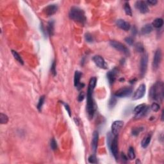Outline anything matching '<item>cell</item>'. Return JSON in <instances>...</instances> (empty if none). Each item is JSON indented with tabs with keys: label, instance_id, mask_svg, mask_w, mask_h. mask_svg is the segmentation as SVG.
<instances>
[{
	"label": "cell",
	"instance_id": "2",
	"mask_svg": "<svg viewBox=\"0 0 164 164\" xmlns=\"http://www.w3.org/2000/svg\"><path fill=\"white\" fill-rule=\"evenodd\" d=\"M150 98L153 101H163L164 96V86L162 82H157L151 87L149 92Z\"/></svg>",
	"mask_w": 164,
	"mask_h": 164
},
{
	"label": "cell",
	"instance_id": "27",
	"mask_svg": "<svg viewBox=\"0 0 164 164\" xmlns=\"http://www.w3.org/2000/svg\"><path fill=\"white\" fill-rule=\"evenodd\" d=\"M8 122V116L5 114L1 113L0 114V123L1 124H7Z\"/></svg>",
	"mask_w": 164,
	"mask_h": 164
},
{
	"label": "cell",
	"instance_id": "6",
	"mask_svg": "<svg viewBox=\"0 0 164 164\" xmlns=\"http://www.w3.org/2000/svg\"><path fill=\"white\" fill-rule=\"evenodd\" d=\"M132 92H133V89L131 87H124L120 89L117 90V91L114 94V96L117 98H126V97H128L131 95Z\"/></svg>",
	"mask_w": 164,
	"mask_h": 164
},
{
	"label": "cell",
	"instance_id": "32",
	"mask_svg": "<svg viewBox=\"0 0 164 164\" xmlns=\"http://www.w3.org/2000/svg\"><path fill=\"white\" fill-rule=\"evenodd\" d=\"M50 146H51V148L52 149V150H53V151L56 150V149H57V143H56V140H55V139H52L51 140Z\"/></svg>",
	"mask_w": 164,
	"mask_h": 164
},
{
	"label": "cell",
	"instance_id": "7",
	"mask_svg": "<svg viewBox=\"0 0 164 164\" xmlns=\"http://www.w3.org/2000/svg\"><path fill=\"white\" fill-rule=\"evenodd\" d=\"M162 50H161V49L159 48L155 51V55H154L153 64H152L153 69L154 71H156L158 69L160 65L161 61H162Z\"/></svg>",
	"mask_w": 164,
	"mask_h": 164
},
{
	"label": "cell",
	"instance_id": "14",
	"mask_svg": "<svg viewBox=\"0 0 164 164\" xmlns=\"http://www.w3.org/2000/svg\"><path fill=\"white\" fill-rule=\"evenodd\" d=\"M117 74H118V70L117 69V68H114V69H112L111 71H108L107 76L110 85H112L115 82Z\"/></svg>",
	"mask_w": 164,
	"mask_h": 164
},
{
	"label": "cell",
	"instance_id": "9",
	"mask_svg": "<svg viewBox=\"0 0 164 164\" xmlns=\"http://www.w3.org/2000/svg\"><path fill=\"white\" fill-rule=\"evenodd\" d=\"M147 64H148V55L147 53L144 54L142 56L141 60H140V76L143 78L146 74L147 69Z\"/></svg>",
	"mask_w": 164,
	"mask_h": 164
},
{
	"label": "cell",
	"instance_id": "18",
	"mask_svg": "<svg viewBox=\"0 0 164 164\" xmlns=\"http://www.w3.org/2000/svg\"><path fill=\"white\" fill-rule=\"evenodd\" d=\"M47 32L49 35L53 36L55 32V22L54 21H50L47 23Z\"/></svg>",
	"mask_w": 164,
	"mask_h": 164
},
{
	"label": "cell",
	"instance_id": "35",
	"mask_svg": "<svg viewBox=\"0 0 164 164\" xmlns=\"http://www.w3.org/2000/svg\"><path fill=\"white\" fill-rule=\"evenodd\" d=\"M88 161L89 163H96L97 162V158L96 157V156L94 155H92L88 157Z\"/></svg>",
	"mask_w": 164,
	"mask_h": 164
},
{
	"label": "cell",
	"instance_id": "5",
	"mask_svg": "<svg viewBox=\"0 0 164 164\" xmlns=\"http://www.w3.org/2000/svg\"><path fill=\"white\" fill-rule=\"evenodd\" d=\"M133 112H134L135 114V118L139 119L144 116L145 115H146V114L148 112V107L146 106V104H139L135 108Z\"/></svg>",
	"mask_w": 164,
	"mask_h": 164
},
{
	"label": "cell",
	"instance_id": "4",
	"mask_svg": "<svg viewBox=\"0 0 164 164\" xmlns=\"http://www.w3.org/2000/svg\"><path fill=\"white\" fill-rule=\"evenodd\" d=\"M110 44L112 47L115 48L116 50L120 51V53L125 55L126 56H129L130 55V51L129 49L126 47L125 45L122 44L120 42L117 41V40H111L110 42Z\"/></svg>",
	"mask_w": 164,
	"mask_h": 164
},
{
	"label": "cell",
	"instance_id": "22",
	"mask_svg": "<svg viewBox=\"0 0 164 164\" xmlns=\"http://www.w3.org/2000/svg\"><path fill=\"white\" fill-rule=\"evenodd\" d=\"M163 24V21L162 18H156L153 21L151 25L156 28H160Z\"/></svg>",
	"mask_w": 164,
	"mask_h": 164
},
{
	"label": "cell",
	"instance_id": "13",
	"mask_svg": "<svg viewBox=\"0 0 164 164\" xmlns=\"http://www.w3.org/2000/svg\"><path fill=\"white\" fill-rule=\"evenodd\" d=\"M135 8L138 10H139L142 14H146L149 12V8H148L147 4L145 1H138L135 4Z\"/></svg>",
	"mask_w": 164,
	"mask_h": 164
},
{
	"label": "cell",
	"instance_id": "11",
	"mask_svg": "<svg viewBox=\"0 0 164 164\" xmlns=\"http://www.w3.org/2000/svg\"><path fill=\"white\" fill-rule=\"evenodd\" d=\"M124 126V122L123 120H115L112 123L111 126L112 133L115 135H118L119 133Z\"/></svg>",
	"mask_w": 164,
	"mask_h": 164
},
{
	"label": "cell",
	"instance_id": "39",
	"mask_svg": "<svg viewBox=\"0 0 164 164\" xmlns=\"http://www.w3.org/2000/svg\"><path fill=\"white\" fill-rule=\"evenodd\" d=\"M146 3L149 5L153 6L157 3V1H156V0H148V1H147V3Z\"/></svg>",
	"mask_w": 164,
	"mask_h": 164
},
{
	"label": "cell",
	"instance_id": "43",
	"mask_svg": "<svg viewBox=\"0 0 164 164\" xmlns=\"http://www.w3.org/2000/svg\"><path fill=\"white\" fill-rule=\"evenodd\" d=\"M75 123H76L77 125H79L80 120H79V119H78V118H76V117H75Z\"/></svg>",
	"mask_w": 164,
	"mask_h": 164
},
{
	"label": "cell",
	"instance_id": "8",
	"mask_svg": "<svg viewBox=\"0 0 164 164\" xmlns=\"http://www.w3.org/2000/svg\"><path fill=\"white\" fill-rule=\"evenodd\" d=\"M113 156L116 160L118 159V135L114 136L109 146Z\"/></svg>",
	"mask_w": 164,
	"mask_h": 164
},
{
	"label": "cell",
	"instance_id": "26",
	"mask_svg": "<svg viewBox=\"0 0 164 164\" xmlns=\"http://www.w3.org/2000/svg\"><path fill=\"white\" fill-rule=\"evenodd\" d=\"M135 49L136 51L139 52V53H144L145 50L144 46L140 43H137L135 45Z\"/></svg>",
	"mask_w": 164,
	"mask_h": 164
},
{
	"label": "cell",
	"instance_id": "24",
	"mask_svg": "<svg viewBox=\"0 0 164 164\" xmlns=\"http://www.w3.org/2000/svg\"><path fill=\"white\" fill-rule=\"evenodd\" d=\"M124 12H125L126 15H130V16H132L131 8L130 5V3H129L128 2H126L125 3H124Z\"/></svg>",
	"mask_w": 164,
	"mask_h": 164
},
{
	"label": "cell",
	"instance_id": "23",
	"mask_svg": "<svg viewBox=\"0 0 164 164\" xmlns=\"http://www.w3.org/2000/svg\"><path fill=\"white\" fill-rule=\"evenodd\" d=\"M12 53L14 59H15V60L19 62V63L21 64V65L24 64V61H23L22 58H21V56H20V55L19 54L17 51H14V50H12Z\"/></svg>",
	"mask_w": 164,
	"mask_h": 164
},
{
	"label": "cell",
	"instance_id": "25",
	"mask_svg": "<svg viewBox=\"0 0 164 164\" xmlns=\"http://www.w3.org/2000/svg\"><path fill=\"white\" fill-rule=\"evenodd\" d=\"M128 156L129 159L134 160L135 158V149L133 147H130L128 149Z\"/></svg>",
	"mask_w": 164,
	"mask_h": 164
},
{
	"label": "cell",
	"instance_id": "10",
	"mask_svg": "<svg viewBox=\"0 0 164 164\" xmlns=\"http://www.w3.org/2000/svg\"><path fill=\"white\" fill-rule=\"evenodd\" d=\"M146 91V85L144 83L139 85V88L136 90L133 96V100H138L142 98H143L144 96L145 95Z\"/></svg>",
	"mask_w": 164,
	"mask_h": 164
},
{
	"label": "cell",
	"instance_id": "42",
	"mask_svg": "<svg viewBox=\"0 0 164 164\" xmlns=\"http://www.w3.org/2000/svg\"><path fill=\"white\" fill-rule=\"evenodd\" d=\"M137 28H136L135 27H133V28H132V34L135 36L136 34H137Z\"/></svg>",
	"mask_w": 164,
	"mask_h": 164
},
{
	"label": "cell",
	"instance_id": "36",
	"mask_svg": "<svg viewBox=\"0 0 164 164\" xmlns=\"http://www.w3.org/2000/svg\"><path fill=\"white\" fill-rule=\"evenodd\" d=\"M62 104H64V106L65 109L66 110L67 112L68 113L69 115L71 117V110L70 107H69V104H67V103H64V102H62Z\"/></svg>",
	"mask_w": 164,
	"mask_h": 164
},
{
	"label": "cell",
	"instance_id": "15",
	"mask_svg": "<svg viewBox=\"0 0 164 164\" xmlns=\"http://www.w3.org/2000/svg\"><path fill=\"white\" fill-rule=\"evenodd\" d=\"M58 8H59L56 5H55V4L49 5L44 8V13L47 16H51L57 12Z\"/></svg>",
	"mask_w": 164,
	"mask_h": 164
},
{
	"label": "cell",
	"instance_id": "29",
	"mask_svg": "<svg viewBox=\"0 0 164 164\" xmlns=\"http://www.w3.org/2000/svg\"><path fill=\"white\" fill-rule=\"evenodd\" d=\"M44 101H45L44 96H40V98L39 100L38 104H37V109L39 110V112L41 111L42 108H43V104H44Z\"/></svg>",
	"mask_w": 164,
	"mask_h": 164
},
{
	"label": "cell",
	"instance_id": "20",
	"mask_svg": "<svg viewBox=\"0 0 164 164\" xmlns=\"http://www.w3.org/2000/svg\"><path fill=\"white\" fill-rule=\"evenodd\" d=\"M151 140V134H148L147 136H146L141 142V146L143 148H146L149 146Z\"/></svg>",
	"mask_w": 164,
	"mask_h": 164
},
{
	"label": "cell",
	"instance_id": "38",
	"mask_svg": "<svg viewBox=\"0 0 164 164\" xmlns=\"http://www.w3.org/2000/svg\"><path fill=\"white\" fill-rule=\"evenodd\" d=\"M84 98H85V93L83 92H81L78 96V101L81 102L84 99Z\"/></svg>",
	"mask_w": 164,
	"mask_h": 164
},
{
	"label": "cell",
	"instance_id": "44",
	"mask_svg": "<svg viewBox=\"0 0 164 164\" xmlns=\"http://www.w3.org/2000/svg\"><path fill=\"white\" fill-rule=\"evenodd\" d=\"M136 163H141V162L139 159H137V161H136Z\"/></svg>",
	"mask_w": 164,
	"mask_h": 164
},
{
	"label": "cell",
	"instance_id": "45",
	"mask_svg": "<svg viewBox=\"0 0 164 164\" xmlns=\"http://www.w3.org/2000/svg\"><path fill=\"white\" fill-rule=\"evenodd\" d=\"M162 120H163V110L162 111Z\"/></svg>",
	"mask_w": 164,
	"mask_h": 164
},
{
	"label": "cell",
	"instance_id": "16",
	"mask_svg": "<svg viewBox=\"0 0 164 164\" xmlns=\"http://www.w3.org/2000/svg\"><path fill=\"white\" fill-rule=\"evenodd\" d=\"M116 25L122 30H124V31H128L131 28V25H130V23L124 19L117 20L116 21Z\"/></svg>",
	"mask_w": 164,
	"mask_h": 164
},
{
	"label": "cell",
	"instance_id": "30",
	"mask_svg": "<svg viewBox=\"0 0 164 164\" xmlns=\"http://www.w3.org/2000/svg\"><path fill=\"white\" fill-rule=\"evenodd\" d=\"M144 128L143 127H137V128H134L132 129L131 133L133 136H137L138 135H139V133L140 132L143 131Z\"/></svg>",
	"mask_w": 164,
	"mask_h": 164
},
{
	"label": "cell",
	"instance_id": "40",
	"mask_svg": "<svg viewBox=\"0 0 164 164\" xmlns=\"http://www.w3.org/2000/svg\"><path fill=\"white\" fill-rule=\"evenodd\" d=\"M120 157H121V159L123 160V161H124V162H126V161L128 160L127 156H126V155H124V153H122L121 155H120Z\"/></svg>",
	"mask_w": 164,
	"mask_h": 164
},
{
	"label": "cell",
	"instance_id": "33",
	"mask_svg": "<svg viewBox=\"0 0 164 164\" xmlns=\"http://www.w3.org/2000/svg\"><path fill=\"white\" fill-rule=\"evenodd\" d=\"M85 39L86 40L87 42L88 43H92L94 40L93 37H92V35L89 33H87L85 35Z\"/></svg>",
	"mask_w": 164,
	"mask_h": 164
},
{
	"label": "cell",
	"instance_id": "37",
	"mask_svg": "<svg viewBox=\"0 0 164 164\" xmlns=\"http://www.w3.org/2000/svg\"><path fill=\"white\" fill-rule=\"evenodd\" d=\"M125 41L126 43H127L128 45H130V46H132L133 44V42H134V40H133V39L132 37H126V38H125Z\"/></svg>",
	"mask_w": 164,
	"mask_h": 164
},
{
	"label": "cell",
	"instance_id": "31",
	"mask_svg": "<svg viewBox=\"0 0 164 164\" xmlns=\"http://www.w3.org/2000/svg\"><path fill=\"white\" fill-rule=\"evenodd\" d=\"M51 72L53 76H55L56 75V62L54 60L52 63L51 66Z\"/></svg>",
	"mask_w": 164,
	"mask_h": 164
},
{
	"label": "cell",
	"instance_id": "1",
	"mask_svg": "<svg viewBox=\"0 0 164 164\" xmlns=\"http://www.w3.org/2000/svg\"><path fill=\"white\" fill-rule=\"evenodd\" d=\"M97 83L96 77H92L89 81L87 93V111L90 119L93 118L95 113V107L93 99V91Z\"/></svg>",
	"mask_w": 164,
	"mask_h": 164
},
{
	"label": "cell",
	"instance_id": "28",
	"mask_svg": "<svg viewBox=\"0 0 164 164\" xmlns=\"http://www.w3.org/2000/svg\"><path fill=\"white\" fill-rule=\"evenodd\" d=\"M116 104H117V99L115 96H114L110 99L109 102H108V107L110 108H114Z\"/></svg>",
	"mask_w": 164,
	"mask_h": 164
},
{
	"label": "cell",
	"instance_id": "17",
	"mask_svg": "<svg viewBox=\"0 0 164 164\" xmlns=\"http://www.w3.org/2000/svg\"><path fill=\"white\" fill-rule=\"evenodd\" d=\"M99 141V133L97 131H94L93 133V136H92V149L94 153L96 152L97 149H98Z\"/></svg>",
	"mask_w": 164,
	"mask_h": 164
},
{
	"label": "cell",
	"instance_id": "3",
	"mask_svg": "<svg viewBox=\"0 0 164 164\" xmlns=\"http://www.w3.org/2000/svg\"><path fill=\"white\" fill-rule=\"evenodd\" d=\"M69 17L71 19L73 20L75 22L84 24L86 23L87 18L85 16V12L78 7H71L69 11Z\"/></svg>",
	"mask_w": 164,
	"mask_h": 164
},
{
	"label": "cell",
	"instance_id": "34",
	"mask_svg": "<svg viewBox=\"0 0 164 164\" xmlns=\"http://www.w3.org/2000/svg\"><path fill=\"white\" fill-rule=\"evenodd\" d=\"M151 108L153 111L155 112H157L158 111L160 110V105L156 103H153V104L151 106Z\"/></svg>",
	"mask_w": 164,
	"mask_h": 164
},
{
	"label": "cell",
	"instance_id": "12",
	"mask_svg": "<svg viewBox=\"0 0 164 164\" xmlns=\"http://www.w3.org/2000/svg\"><path fill=\"white\" fill-rule=\"evenodd\" d=\"M92 60L94 61V64L96 65L98 67L103 69H107L108 68L107 63L103 58L99 55H96L92 58Z\"/></svg>",
	"mask_w": 164,
	"mask_h": 164
},
{
	"label": "cell",
	"instance_id": "41",
	"mask_svg": "<svg viewBox=\"0 0 164 164\" xmlns=\"http://www.w3.org/2000/svg\"><path fill=\"white\" fill-rule=\"evenodd\" d=\"M84 86H85V84H84V83H80L79 85H78V86L76 87V88H78V91H80V90H81V89H82V88H83Z\"/></svg>",
	"mask_w": 164,
	"mask_h": 164
},
{
	"label": "cell",
	"instance_id": "21",
	"mask_svg": "<svg viewBox=\"0 0 164 164\" xmlns=\"http://www.w3.org/2000/svg\"><path fill=\"white\" fill-rule=\"evenodd\" d=\"M81 77H82V72L79 71H75V77H74V85L75 87H77L80 83Z\"/></svg>",
	"mask_w": 164,
	"mask_h": 164
},
{
	"label": "cell",
	"instance_id": "19",
	"mask_svg": "<svg viewBox=\"0 0 164 164\" xmlns=\"http://www.w3.org/2000/svg\"><path fill=\"white\" fill-rule=\"evenodd\" d=\"M152 31H153V26L151 24H147L142 28L141 33L142 35H147Z\"/></svg>",
	"mask_w": 164,
	"mask_h": 164
}]
</instances>
